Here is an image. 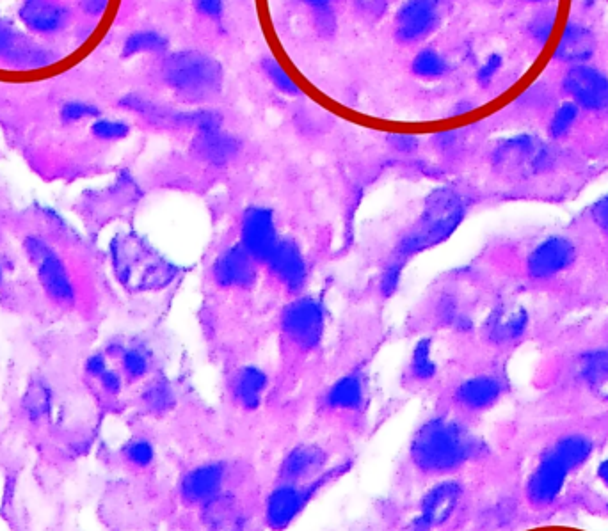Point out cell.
Returning a JSON list of instances; mask_svg holds the SVG:
<instances>
[{"mask_svg": "<svg viewBox=\"0 0 608 531\" xmlns=\"http://www.w3.org/2000/svg\"><path fill=\"white\" fill-rule=\"evenodd\" d=\"M475 446V439L459 423L436 418L416 432L411 455L422 471L445 473L470 459Z\"/></svg>", "mask_w": 608, "mask_h": 531, "instance_id": "1", "label": "cell"}, {"mask_svg": "<svg viewBox=\"0 0 608 531\" xmlns=\"http://www.w3.org/2000/svg\"><path fill=\"white\" fill-rule=\"evenodd\" d=\"M466 215V201L459 192L448 187L432 191L425 199L424 212L415 228L400 240L402 256L424 253L456 233Z\"/></svg>", "mask_w": 608, "mask_h": 531, "instance_id": "2", "label": "cell"}, {"mask_svg": "<svg viewBox=\"0 0 608 531\" xmlns=\"http://www.w3.org/2000/svg\"><path fill=\"white\" fill-rule=\"evenodd\" d=\"M111 254L116 276L134 292L157 290L175 278V265L166 262L141 238H116Z\"/></svg>", "mask_w": 608, "mask_h": 531, "instance_id": "3", "label": "cell"}, {"mask_svg": "<svg viewBox=\"0 0 608 531\" xmlns=\"http://www.w3.org/2000/svg\"><path fill=\"white\" fill-rule=\"evenodd\" d=\"M162 73L169 88L192 102L216 96L223 84L221 64L201 52H178L169 56Z\"/></svg>", "mask_w": 608, "mask_h": 531, "instance_id": "4", "label": "cell"}, {"mask_svg": "<svg viewBox=\"0 0 608 531\" xmlns=\"http://www.w3.org/2000/svg\"><path fill=\"white\" fill-rule=\"evenodd\" d=\"M24 251L34 265L45 294L59 304H72L75 301V288L66 263L56 249L45 238L29 235L24 238Z\"/></svg>", "mask_w": 608, "mask_h": 531, "instance_id": "5", "label": "cell"}, {"mask_svg": "<svg viewBox=\"0 0 608 531\" xmlns=\"http://www.w3.org/2000/svg\"><path fill=\"white\" fill-rule=\"evenodd\" d=\"M283 331L303 349H315L324 333V310L312 297H301L288 304L281 318Z\"/></svg>", "mask_w": 608, "mask_h": 531, "instance_id": "6", "label": "cell"}, {"mask_svg": "<svg viewBox=\"0 0 608 531\" xmlns=\"http://www.w3.org/2000/svg\"><path fill=\"white\" fill-rule=\"evenodd\" d=\"M274 215L269 208H249L242 221V247L258 262H267L278 244Z\"/></svg>", "mask_w": 608, "mask_h": 531, "instance_id": "7", "label": "cell"}, {"mask_svg": "<svg viewBox=\"0 0 608 531\" xmlns=\"http://www.w3.org/2000/svg\"><path fill=\"white\" fill-rule=\"evenodd\" d=\"M564 88L575 98L576 105L591 111L608 107V79L591 66L578 64L569 70L564 79Z\"/></svg>", "mask_w": 608, "mask_h": 531, "instance_id": "8", "label": "cell"}, {"mask_svg": "<svg viewBox=\"0 0 608 531\" xmlns=\"http://www.w3.org/2000/svg\"><path fill=\"white\" fill-rule=\"evenodd\" d=\"M573 242L564 237H550L530 253L527 260L528 274L534 279L552 278L575 262Z\"/></svg>", "mask_w": 608, "mask_h": 531, "instance_id": "9", "label": "cell"}, {"mask_svg": "<svg viewBox=\"0 0 608 531\" xmlns=\"http://www.w3.org/2000/svg\"><path fill=\"white\" fill-rule=\"evenodd\" d=\"M463 489L457 482H443L432 487L422 500V514L413 521V531H431L445 523L456 510Z\"/></svg>", "mask_w": 608, "mask_h": 531, "instance_id": "10", "label": "cell"}, {"mask_svg": "<svg viewBox=\"0 0 608 531\" xmlns=\"http://www.w3.org/2000/svg\"><path fill=\"white\" fill-rule=\"evenodd\" d=\"M438 22L436 0H406L400 6L395 27L402 41H416L427 36Z\"/></svg>", "mask_w": 608, "mask_h": 531, "instance_id": "11", "label": "cell"}, {"mask_svg": "<svg viewBox=\"0 0 608 531\" xmlns=\"http://www.w3.org/2000/svg\"><path fill=\"white\" fill-rule=\"evenodd\" d=\"M214 278L226 288H248L256 281L255 258L242 246L230 247L217 258Z\"/></svg>", "mask_w": 608, "mask_h": 531, "instance_id": "12", "label": "cell"}, {"mask_svg": "<svg viewBox=\"0 0 608 531\" xmlns=\"http://www.w3.org/2000/svg\"><path fill=\"white\" fill-rule=\"evenodd\" d=\"M267 263L288 290L297 292L303 288L304 281H306V262H304L301 249L297 247L294 240H288V238L278 240Z\"/></svg>", "mask_w": 608, "mask_h": 531, "instance_id": "13", "label": "cell"}, {"mask_svg": "<svg viewBox=\"0 0 608 531\" xmlns=\"http://www.w3.org/2000/svg\"><path fill=\"white\" fill-rule=\"evenodd\" d=\"M569 469L548 453L528 482V498L536 505H546L557 498Z\"/></svg>", "mask_w": 608, "mask_h": 531, "instance_id": "14", "label": "cell"}, {"mask_svg": "<svg viewBox=\"0 0 608 531\" xmlns=\"http://www.w3.org/2000/svg\"><path fill=\"white\" fill-rule=\"evenodd\" d=\"M192 153L212 166H224L239 153L240 143L221 128L200 130L192 141Z\"/></svg>", "mask_w": 608, "mask_h": 531, "instance_id": "15", "label": "cell"}, {"mask_svg": "<svg viewBox=\"0 0 608 531\" xmlns=\"http://www.w3.org/2000/svg\"><path fill=\"white\" fill-rule=\"evenodd\" d=\"M18 16L29 31L38 34L61 31L66 24V11L52 0H24Z\"/></svg>", "mask_w": 608, "mask_h": 531, "instance_id": "16", "label": "cell"}, {"mask_svg": "<svg viewBox=\"0 0 608 531\" xmlns=\"http://www.w3.org/2000/svg\"><path fill=\"white\" fill-rule=\"evenodd\" d=\"M544 150L532 137H512L496 151V164L509 169H539L543 166Z\"/></svg>", "mask_w": 608, "mask_h": 531, "instance_id": "17", "label": "cell"}, {"mask_svg": "<svg viewBox=\"0 0 608 531\" xmlns=\"http://www.w3.org/2000/svg\"><path fill=\"white\" fill-rule=\"evenodd\" d=\"M224 469L221 464H207L194 469L189 475L185 476L182 482V492L185 500L192 503H203L216 498L217 492L221 489L223 482Z\"/></svg>", "mask_w": 608, "mask_h": 531, "instance_id": "18", "label": "cell"}, {"mask_svg": "<svg viewBox=\"0 0 608 531\" xmlns=\"http://www.w3.org/2000/svg\"><path fill=\"white\" fill-rule=\"evenodd\" d=\"M306 503V494L292 485H283L272 492L267 501V521L272 528H285L294 521Z\"/></svg>", "mask_w": 608, "mask_h": 531, "instance_id": "19", "label": "cell"}, {"mask_svg": "<svg viewBox=\"0 0 608 531\" xmlns=\"http://www.w3.org/2000/svg\"><path fill=\"white\" fill-rule=\"evenodd\" d=\"M596 50V40L589 29L582 25L569 24L555 50V59L564 63H584Z\"/></svg>", "mask_w": 608, "mask_h": 531, "instance_id": "20", "label": "cell"}, {"mask_svg": "<svg viewBox=\"0 0 608 531\" xmlns=\"http://www.w3.org/2000/svg\"><path fill=\"white\" fill-rule=\"evenodd\" d=\"M528 315L523 308L509 310V308H498L488 320L489 340L495 343H507V341L518 340L527 329Z\"/></svg>", "mask_w": 608, "mask_h": 531, "instance_id": "21", "label": "cell"}, {"mask_svg": "<svg viewBox=\"0 0 608 531\" xmlns=\"http://www.w3.org/2000/svg\"><path fill=\"white\" fill-rule=\"evenodd\" d=\"M500 382L493 377H475L463 382L456 391V397L464 407L470 409H486L495 404L500 397Z\"/></svg>", "mask_w": 608, "mask_h": 531, "instance_id": "22", "label": "cell"}, {"mask_svg": "<svg viewBox=\"0 0 608 531\" xmlns=\"http://www.w3.org/2000/svg\"><path fill=\"white\" fill-rule=\"evenodd\" d=\"M582 377L594 397L608 400V350H592L585 354Z\"/></svg>", "mask_w": 608, "mask_h": 531, "instance_id": "23", "label": "cell"}, {"mask_svg": "<svg viewBox=\"0 0 608 531\" xmlns=\"http://www.w3.org/2000/svg\"><path fill=\"white\" fill-rule=\"evenodd\" d=\"M54 404V393L43 377H34L25 389L22 409L29 420L41 421L47 418Z\"/></svg>", "mask_w": 608, "mask_h": 531, "instance_id": "24", "label": "cell"}, {"mask_svg": "<svg viewBox=\"0 0 608 531\" xmlns=\"http://www.w3.org/2000/svg\"><path fill=\"white\" fill-rule=\"evenodd\" d=\"M326 462V453L315 446H299L283 462V475L292 480L310 476Z\"/></svg>", "mask_w": 608, "mask_h": 531, "instance_id": "25", "label": "cell"}, {"mask_svg": "<svg viewBox=\"0 0 608 531\" xmlns=\"http://www.w3.org/2000/svg\"><path fill=\"white\" fill-rule=\"evenodd\" d=\"M265 388H267V375L256 366H246L237 375L235 395L246 409H251V411L258 409Z\"/></svg>", "mask_w": 608, "mask_h": 531, "instance_id": "26", "label": "cell"}, {"mask_svg": "<svg viewBox=\"0 0 608 531\" xmlns=\"http://www.w3.org/2000/svg\"><path fill=\"white\" fill-rule=\"evenodd\" d=\"M591 452L592 444L589 439H585L582 436H571L564 437L562 441L555 444V448L550 453L571 471L578 464L585 462L587 457L591 455Z\"/></svg>", "mask_w": 608, "mask_h": 531, "instance_id": "27", "label": "cell"}, {"mask_svg": "<svg viewBox=\"0 0 608 531\" xmlns=\"http://www.w3.org/2000/svg\"><path fill=\"white\" fill-rule=\"evenodd\" d=\"M363 402V388L358 377L347 375L329 389L328 404L338 409H358Z\"/></svg>", "mask_w": 608, "mask_h": 531, "instance_id": "28", "label": "cell"}, {"mask_svg": "<svg viewBox=\"0 0 608 531\" xmlns=\"http://www.w3.org/2000/svg\"><path fill=\"white\" fill-rule=\"evenodd\" d=\"M168 47V41L159 32L139 31L128 36L123 45V56H137L144 52H162Z\"/></svg>", "mask_w": 608, "mask_h": 531, "instance_id": "29", "label": "cell"}, {"mask_svg": "<svg viewBox=\"0 0 608 531\" xmlns=\"http://www.w3.org/2000/svg\"><path fill=\"white\" fill-rule=\"evenodd\" d=\"M413 73L418 77H425V79H434V77H441L443 73L447 72V63L445 59L436 52V50H422L418 56L413 59Z\"/></svg>", "mask_w": 608, "mask_h": 531, "instance_id": "30", "label": "cell"}, {"mask_svg": "<svg viewBox=\"0 0 608 531\" xmlns=\"http://www.w3.org/2000/svg\"><path fill=\"white\" fill-rule=\"evenodd\" d=\"M432 341L429 338L418 341L416 343L415 352H413V373L422 381H429L436 375V363L431 359Z\"/></svg>", "mask_w": 608, "mask_h": 531, "instance_id": "31", "label": "cell"}, {"mask_svg": "<svg viewBox=\"0 0 608 531\" xmlns=\"http://www.w3.org/2000/svg\"><path fill=\"white\" fill-rule=\"evenodd\" d=\"M143 398L153 413H166L175 405L173 391L164 381L153 382L152 386L144 391Z\"/></svg>", "mask_w": 608, "mask_h": 531, "instance_id": "32", "label": "cell"}, {"mask_svg": "<svg viewBox=\"0 0 608 531\" xmlns=\"http://www.w3.org/2000/svg\"><path fill=\"white\" fill-rule=\"evenodd\" d=\"M91 134L100 141H121L130 134V127L121 119H96L91 125Z\"/></svg>", "mask_w": 608, "mask_h": 531, "instance_id": "33", "label": "cell"}, {"mask_svg": "<svg viewBox=\"0 0 608 531\" xmlns=\"http://www.w3.org/2000/svg\"><path fill=\"white\" fill-rule=\"evenodd\" d=\"M262 68H264V72L267 73V77L271 79L272 84L280 89V91H283L285 95H299V93H301L299 86H297L294 80L288 77L287 72L281 68V64L278 63V61H274V59H264V61H262Z\"/></svg>", "mask_w": 608, "mask_h": 531, "instance_id": "34", "label": "cell"}, {"mask_svg": "<svg viewBox=\"0 0 608 531\" xmlns=\"http://www.w3.org/2000/svg\"><path fill=\"white\" fill-rule=\"evenodd\" d=\"M96 116H100V109L96 105L82 102V100H72L61 107L63 123H77L82 119L96 118Z\"/></svg>", "mask_w": 608, "mask_h": 531, "instance_id": "35", "label": "cell"}, {"mask_svg": "<svg viewBox=\"0 0 608 531\" xmlns=\"http://www.w3.org/2000/svg\"><path fill=\"white\" fill-rule=\"evenodd\" d=\"M576 116H578V105H560L559 111L555 112V116H553L552 125H550V135L555 137V139L562 137V135L568 132L569 128L573 127Z\"/></svg>", "mask_w": 608, "mask_h": 531, "instance_id": "36", "label": "cell"}, {"mask_svg": "<svg viewBox=\"0 0 608 531\" xmlns=\"http://www.w3.org/2000/svg\"><path fill=\"white\" fill-rule=\"evenodd\" d=\"M123 370L132 377L139 379L148 372V357L141 349L123 350Z\"/></svg>", "mask_w": 608, "mask_h": 531, "instance_id": "37", "label": "cell"}, {"mask_svg": "<svg viewBox=\"0 0 608 531\" xmlns=\"http://www.w3.org/2000/svg\"><path fill=\"white\" fill-rule=\"evenodd\" d=\"M125 455H127V459L132 464L143 466L144 468V466L152 464L155 452H153L152 444L148 443V441L137 439V441H132V443L128 444L127 448H125Z\"/></svg>", "mask_w": 608, "mask_h": 531, "instance_id": "38", "label": "cell"}, {"mask_svg": "<svg viewBox=\"0 0 608 531\" xmlns=\"http://www.w3.org/2000/svg\"><path fill=\"white\" fill-rule=\"evenodd\" d=\"M402 262L390 263L384 270L383 278H381V292L384 297H390L397 290L402 276Z\"/></svg>", "mask_w": 608, "mask_h": 531, "instance_id": "39", "label": "cell"}, {"mask_svg": "<svg viewBox=\"0 0 608 531\" xmlns=\"http://www.w3.org/2000/svg\"><path fill=\"white\" fill-rule=\"evenodd\" d=\"M500 68H502V57L498 54L489 56L488 61L480 66L479 73H477L480 84H489Z\"/></svg>", "mask_w": 608, "mask_h": 531, "instance_id": "40", "label": "cell"}, {"mask_svg": "<svg viewBox=\"0 0 608 531\" xmlns=\"http://www.w3.org/2000/svg\"><path fill=\"white\" fill-rule=\"evenodd\" d=\"M194 4L201 15L210 16V18H219L223 15V0H196Z\"/></svg>", "mask_w": 608, "mask_h": 531, "instance_id": "41", "label": "cell"}, {"mask_svg": "<svg viewBox=\"0 0 608 531\" xmlns=\"http://www.w3.org/2000/svg\"><path fill=\"white\" fill-rule=\"evenodd\" d=\"M86 372L91 375V377H96V379H100L102 377V373L107 370V361H105L104 354H93V356H89L86 359Z\"/></svg>", "mask_w": 608, "mask_h": 531, "instance_id": "42", "label": "cell"}, {"mask_svg": "<svg viewBox=\"0 0 608 531\" xmlns=\"http://www.w3.org/2000/svg\"><path fill=\"white\" fill-rule=\"evenodd\" d=\"M592 217L596 224L600 226L601 230L605 231L608 235V196L601 198L594 208H592Z\"/></svg>", "mask_w": 608, "mask_h": 531, "instance_id": "43", "label": "cell"}, {"mask_svg": "<svg viewBox=\"0 0 608 531\" xmlns=\"http://www.w3.org/2000/svg\"><path fill=\"white\" fill-rule=\"evenodd\" d=\"M100 382H102V386H104L105 391H109L112 395H116V393H120L121 391V377L120 373L114 372V370H105L102 373V377H100Z\"/></svg>", "mask_w": 608, "mask_h": 531, "instance_id": "44", "label": "cell"}, {"mask_svg": "<svg viewBox=\"0 0 608 531\" xmlns=\"http://www.w3.org/2000/svg\"><path fill=\"white\" fill-rule=\"evenodd\" d=\"M390 139V143L397 148L399 151H404V153H409V151L415 150L416 146H418V139L413 137V135H392V137H388Z\"/></svg>", "mask_w": 608, "mask_h": 531, "instance_id": "45", "label": "cell"}, {"mask_svg": "<svg viewBox=\"0 0 608 531\" xmlns=\"http://www.w3.org/2000/svg\"><path fill=\"white\" fill-rule=\"evenodd\" d=\"M553 16H539L536 24H534V34L541 41H548L550 32H552Z\"/></svg>", "mask_w": 608, "mask_h": 531, "instance_id": "46", "label": "cell"}, {"mask_svg": "<svg viewBox=\"0 0 608 531\" xmlns=\"http://www.w3.org/2000/svg\"><path fill=\"white\" fill-rule=\"evenodd\" d=\"M80 6L84 9V13L91 16L104 15L105 9L109 6V0H82Z\"/></svg>", "mask_w": 608, "mask_h": 531, "instance_id": "47", "label": "cell"}, {"mask_svg": "<svg viewBox=\"0 0 608 531\" xmlns=\"http://www.w3.org/2000/svg\"><path fill=\"white\" fill-rule=\"evenodd\" d=\"M598 475H600L601 480H603V484L608 487V460H605V462L601 464L600 469H598Z\"/></svg>", "mask_w": 608, "mask_h": 531, "instance_id": "48", "label": "cell"}, {"mask_svg": "<svg viewBox=\"0 0 608 531\" xmlns=\"http://www.w3.org/2000/svg\"><path fill=\"white\" fill-rule=\"evenodd\" d=\"M306 4H310L313 8L324 9L329 4V0H303Z\"/></svg>", "mask_w": 608, "mask_h": 531, "instance_id": "49", "label": "cell"}, {"mask_svg": "<svg viewBox=\"0 0 608 531\" xmlns=\"http://www.w3.org/2000/svg\"><path fill=\"white\" fill-rule=\"evenodd\" d=\"M0 281H2V265H0Z\"/></svg>", "mask_w": 608, "mask_h": 531, "instance_id": "50", "label": "cell"}]
</instances>
